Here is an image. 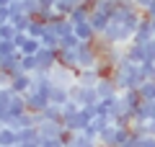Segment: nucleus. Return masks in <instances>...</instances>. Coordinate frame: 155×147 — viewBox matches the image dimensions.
Instances as JSON below:
<instances>
[{
  "label": "nucleus",
  "mask_w": 155,
  "mask_h": 147,
  "mask_svg": "<svg viewBox=\"0 0 155 147\" xmlns=\"http://www.w3.org/2000/svg\"><path fill=\"white\" fill-rule=\"evenodd\" d=\"M70 147H101V145H98L96 139H88L83 132H78V134H75V142H72Z\"/></svg>",
  "instance_id": "nucleus-8"
},
{
  "label": "nucleus",
  "mask_w": 155,
  "mask_h": 147,
  "mask_svg": "<svg viewBox=\"0 0 155 147\" xmlns=\"http://www.w3.org/2000/svg\"><path fill=\"white\" fill-rule=\"evenodd\" d=\"M13 145H18V132L13 126L3 124L0 126V147H13Z\"/></svg>",
  "instance_id": "nucleus-4"
},
{
  "label": "nucleus",
  "mask_w": 155,
  "mask_h": 147,
  "mask_svg": "<svg viewBox=\"0 0 155 147\" xmlns=\"http://www.w3.org/2000/svg\"><path fill=\"white\" fill-rule=\"evenodd\" d=\"M36 129H39V139H60V134H62V121H49V119H41L36 124Z\"/></svg>",
  "instance_id": "nucleus-1"
},
{
  "label": "nucleus",
  "mask_w": 155,
  "mask_h": 147,
  "mask_svg": "<svg viewBox=\"0 0 155 147\" xmlns=\"http://www.w3.org/2000/svg\"><path fill=\"white\" fill-rule=\"evenodd\" d=\"M147 134L155 137V121H147Z\"/></svg>",
  "instance_id": "nucleus-10"
},
{
  "label": "nucleus",
  "mask_w": 155,
  "mask_h": 147,
  "mask_svg": "<svg viewBox=\"0 0 155 147\" xmlns=\"http://www.w3.org/2000/svg\"><path fill=\"white\" fill-rule=\"evenodd\" d=\"M75 36L80 39V41H93V39H96V28L91 26V21L75 23Z\"/></svg>",
  "instance_id": "nucleus-6"
},
{
  "label": "nucleus",
  "mask_w": 155,
  "mask_h": 147,
  "mask_svg": "<svg viewBox=\"0 0 155 147\" xmlns=\"http://www.w3.org/2000/svg\"><path fill=\"white\" fill-rule=\"evenodd\" d=\"M96 93H98V101H114L119 96V88H116L114 77H101L96 83Z\"/></svg>",
  "instance_id": "nucleus-2"
},
{
  "label": "nucleus",
  "mask_w": 155,
  "mask_h": 147,
  "mask_svg": "<svg viewBox=\"0 0 155 147\" xmlns=\"http://www.w3.org/2000/svg\"><path fill=\"white\" fill-rule=\"evenodd\" d=\"M8 85L13 88V93H18V96H23V93L31 90V72H16V75L11 77V83Z\"/></svg>",
  "instance_id": "nucleus-3"
},
{
  "label": "nucleus",
  "mask_w": 155,
  "mask_h": 147,
  "mask_svg": "<svg viewBox=\"0 0 155 147\" xmlns=\"http://www.w3.org/2000/svg\"><path fill=\"white\" fill-rule=\"evenodd\" d=\"M39 147H62L60 139H41L39 142Z\"/></svg>",
  "instance_id": "nucleus-9"
},
{
  "label": "nucleus",
  "mask_w": 155,
  "mask_h": 147,
  "mask_svg": "<svg viewBox=\"0 0 155 147\" xmlns=\"http://www.w3.org/2000/svg\"><path fill=\"white\" fill-rule=\"evenodd\" d=\"M21 142H41L39 139V129L36 126H23V129H18V145Z\"/></svg>",
  "instance_id": "nucleus-7"
},
{
  "label": "nucleus",
  "mask_w": 155,
  "mask_h": 147,
  "mask_svg": "<svg viewBox=\"0 0 155 147\" xmlns=\"http://www.w3.org/2000/svg\"><path fill=\"white\" fill-rule=\"evenodd\" d=\"M39 49H41V39H34V36H28V34H26V39H23V44L18 47V52L26 54V57H34Z\"/></svg>",
  "instance_id": "nucleus-5"
},
{
  "label": "nucleus",
  "mask_w": 155,
  "mask_h": 147,
  "mask_svg": "<svg viewBox=\"0 0 155 147\" xmlns=\"http://www.w3.org/2000/svg\"><path fill=\"white\" fill-rule=\"evenodd\" d=\"M13 147H18V145H13Z\"/></svg>",
  "instance_id": "nucleus-13"
},
{
  "label": "nucleus",
  "mask_w": 155,
  "mask_h": 147,
  "mask_svg": "<svg viewBox=\"0 0 155 147\" xmlns=\"http://www.w3.org/2000/svg\"><path fill=\"white\" fill-rule=\"evenodd\" d=\"M18 147H39V142H21Z\"/></svg>",
  "instance_id": "nucleus-11"
},
{
  "label": "nucleus",
  "mask_w": 155,
  "mask_h": 147,
  "mask_svg": "<svg viewBox=\"0 0 155 147\" xmlns=\"http://www.w3.org/2000/svg\"><path fill=\"white\" fill-rule=\"evenodd\" d=\"M0 41H3V36H0Z\"/></svg>",
  "instance_id": "nucleus-12"
}]
</instances>
